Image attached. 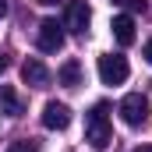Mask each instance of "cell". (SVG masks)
Segmentation results:
<instances>
[{
    "label": "cell",
    "mask_w": 152,
    "mask_h": 152,
    "mask_svg": "<svg viewBox=\"0 0 152 152\" xmlns=\"http://www.w3.org/2000/svg\"><path fill=\"white\" fill-rule=\"evenodd\" d=\"M4 71H7V57H0V75H4Z\"/></svg>",
    "instance_id": "15"
},
{
    "label": "cell",
    "mask_w": 152,
    "mask_h": 152,
    "mask_svg": "<svg viewBox=\"0 0 152 152\" xmlns=\"http://www.w3.org/2000/svg\"><path fill=\"white\" fill-rule=\"evenodd\" d=\"M4 14H7V0H0V18H4Z\"/></svg>",
    "instance_id": "16"
},
{
    "label": "cell",
    "mask_w": 152,
    "mask_h": 152,
    "mask_svg": "<svg viewBox=\"0 0 152 152\" xmlns=\"http://www.w3.org/2000/svg\"><path fill=\"white\" fill-rule=\"evenodd\" d=\"M85 142L92 149H106L113 142V127H110V103H96L88 113H85Z\"/></svg>",
    "instance_id": "1"
},
{
    "label": "cell",
    "mask_w": 152,
    "mask_h": 152,
    "mask_svg": "<svg viewBox=\"0 0 152 152\" xmlns=\"http://www.w3.org/2000/svg\"><path fill=\"white\" fill-rule=\"evenodd\" d=\"M145 60H149V64H152V39H149V42H145Z\"/></svg>",
    "instance_id": "13"
},
{
    "label": "cell",
    "mask_w": 152,
    "mask_h": 152,
    "mask_svg": "<svg viewBox=\"0 0 152 152\" xmlns=\"http://www.w3.org/2000/svg\"><path fill=\"white\" fill-rule=\"evenodd\" d=\"M57 81H60L64 88H75V85H81V64H78V60H64V67L57 71Z\"/></svg>",
    "instance_id": "10"
},
{
    "label": "cell",
    "mask_w": 152,
    "mask_h": 152,
    "mask_svg": "<svg viewBox=\"0 0 152 152\" xmlns=\"http://www.w3.org/2000/svg\"><path fill=\"white\" fill-rule=\"evenodd\" d=\"M36 42H39L42 53H57L64 46V25L53 21V18H42L39 21V32H36Z\"/></svg>",
    "instance_id": "4"
},
{
    "label": "cell",
    "mask_w": 152,
    "mask_h": 152,
    "mask_svg": "<svg viewBox=\"0 0 152 152\" xmlns=\"http://www.w3.org/2000/svg\"><path fill=\"white\" fill-rule=\"evenodd\" d=\"M134 152H152V145H138V149H134Z\"/></svg>",
    "instance_id": "17"
},
{
    "label": "cell",
    "mask_w": 152,
    "mask_h": 152,
    "mask_svg": "<svg viewBox=\"0 0 152 152\" xmlns=\"http://www.w3.org/2000/svg\"><path fill=\"white\" fill-rule=\"evenodd\" d=\"M120 120H124L127 127H145V124H149V99H145L142 92L124 96V99H120Z\"/></svg>",
    "instance_id": "2"
},
{
    "label": "cell",
    "mask_w": 152,
    "mask_h": 152,
    "mask_svg": "<svg viewBox=\"0 0 152 152\" xmlns=\"http://www.w3.org/2000/svg\"><path fill=\"white\" fill-rule=\"evenodd\" d=\"M21 78H25V85H46V81H50V71H46V64H42V60H36V57H32V60H25V64H21Z\"/></svg>",
    "instance_id": "7"
},
{
    "label": "cell",
    "mask_w": 152,
    "mask_h": 152,
    "mask_svg": "<svg viewBox=\"0 0 152 152\" xmlns=\"http://www.w3.org/2000/svg\"><path fill=\"white\" fill-rule=\"evenodd\" d=\"M0 113H7V117H21L25 113V103H21V96L11 85H0Z\"/></svg>",
    "instance_id": "8"
},
{
    "label": "cell",
    "mask_w": 152,
    "mask_h": 152,
    "mask_svg": "<svg viewBox=\"0 0 152 152\" xmlns=\"http://www.w3.org/2000/svg\"><path fill=\"white\" fill-rule=\"evenodd\" d=\"M117 7H127V11H142V14H145V7H149V4H145V0H113Z\"/></svg>",
    "instance_id": "12"
},
{
    "label": "cell",
    "mask_w": 152,
    "mask_h": 152,
    "mask_svg": "<svg viewBox=\"0 0 152 152\" xmlns=\"http://www.w3.org/2000/svg\"><path fill=\"white\" fill-rule=\"evenodd\" d=\"M110 28H113V39L120 46H131V42H134V18H131V14H117Z\"/></svg>",
    "instance_id": "9"
},
{
    "label": "cell",
    "mask_w": 152,
    "mask_h": 152,
    "mask_svg": "<svg viewBox=\"0 0 152 152\" xmlns=\"http://www.w3.org/2000/svg\"><path fill=\"white\" fill-rule=\"evenodd\" d=\"M42 7H57V4H64V0H39Z\"/></svg>",
    "instance_id": "14"
},
{
    "label": "cell",
    "mask_w": 152,
    "mask_h": 152,
    "mask_svg": "<svg viewBox=\"0 0 152 152\" xmlns=\"http://www.w3.org/2000/svg\"><path fill=\"white\" fill-rule=\"evenodd\" d=\"M88 21H92L88 4H85V0H75L71 11H67V25H64V28H71V32H78V36H85V32H88Z\"/></svg>",
    "instance_id": "6"
},
{
    "label": "cell",
    "mask_w": 152,
    "mask_h": 152,
    "mask_svg": "<svg viewBox=\"0 0 152 152\" xmlns=\"http://www.w3.org/2000/svg\"><path fill=\"white\" fill-rule=\"evenodd\" d=\"M67 124H71V110H67V103H57V99H53V103L42 106V127H46V131H64Z\"/></svg>",
    "instance_id": "5"
},
{
    "label": "cell",
    "mask_w": 152,
    "mask_h": 152,
    "mask_svg": "<svg viewBox=\"0 0 152 152\" xmlns=\"http://www.w3.org/2000/svg\"><path fill=\"white\" fill-rule=\"evenodd\" d=\"M7 152H39V145L32 142V138H18V142L7 145Z\"/></svg>",
    "instance_id": "11"
},
{
    "label": "cell",
    "mask_w": 152,
    "mask_h": 152,
    "mask_svg": "<svg viewBox=\"0 0 152 152\" xmlns=\"http://www.w3.org/2000/svg\"><path fill=\"white\" fill-rule=\"evenodd\" d=\"M127 75H131V67H127V60L120 53L99 57V81L103 85H120V81H127Z\"/></svg>",
    "instance_id": "3"
}]
</instances>
